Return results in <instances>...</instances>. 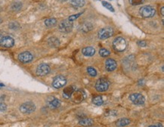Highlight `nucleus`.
<instances>
[{
  "label": "nucleus",
  "instance_id": "f8f14e48",
  "mask_svg": "<svg viewBox=\"0 0 164 127\" xmlns=\"http://www.w3.org/2000/svg\"><path fill=\"white\" fill-rule=\"evenodd\" d=\"M0 45L2 47L11 48L15 45V40L9 36H3L0 41Z\"/></svg>",
  "mask_w": 164,
  "mask_h": 127
},
{
  "label": "nucleus",
  "instance_id": "412c9836",
  "mask_svg": "<svg viewBox=\"0 0 164 127\" xmlns=\"http://www.w3.org/2000/svg\"><path fill=\"white\" fill-rule=\"evenodd\" d=\"M130 123V120L128 118H121L116 122V126L118 127L126 126Z\"/></svg>",
  "mask_w": 164,
  "mask_h": 127
},
{
  "label": "nucleus",
  "instance_id": "bb28decb",
  "mask_svg": "<svg viewBox=\"0 0 164 127\" xmlns=\"http://www.w3.org/2000/svg\"><path fill=\"white\" fill-rule=\"evenodd\" d=\"M102 5L104 7H105L107 9H108L109 11H113V12L114 11V8H113V7L112 6L111 4L109 3V2H105V1H102Z\"/></svg>",
  "mask_w": 164,
  "mask_h": 127
},
{
  "label": "nucleus",
  "instance_id": "0eeeda50",
  "mask_svg": "<svg viewBox=\"0 0 164 127\" xmlns=\"http://www.w3.org/2000/svg\"><path fill=\"white\" fill-rule=\"evenodd\" d=\"M130 100L135 105H142L145 102V98L140 93H132L129 97Z\"/></svg>",
  "mask_w": 164,
  "mask_h": 127
},
{
  "label": "nucleus",
  "instance_id": "a878e982",
  "mask_svg": "<svg viewBox=\"0 0 164 127\" xmlns=\"http://www.w3.org/2000/svg\"><path fill=\"white\" fill-rule=\"evenodd\" d=\"M87 72L88 73H89L91 76H92V77H95V76H96L97 75V71L94 67H88Z\"/></svg>",
  "mask_w": 164,
  "mask_h": 127
},
{
  "label": "nucleus",
  "instance_id": "423d86ee",
  "mask_svg": "<svg viewBox=\"0 0 164 127\" xmlns=\"http://www.w3.org/2000/svg\"><path fill=\"white\" fill-rule=\"evenodd\" d=\"M113 35V30L112 27H106L101 29L99 31L98 36L100 40H106V39L111 37Z\"/></svg>",
  "mask_w": 164,
  "mask_h": 127
},
{
  "label": "nucleus",
  "instance_id": "f3484780",
  "mask_svg": "<svg viewBox=\"0 0 164 127\" xmlns=\"http://www.w3.org/2000/svg\"><path fill=\"white\" fill-rule=\"evenodd\" d=\"M82 53L85 56L91 57L93 56V55L95 54V49L93 47H91V46L83 48V49H82Z\"/></svg>",
  "mask_w": 164,
  "mask_h": 127
},
{
  "label": "nucleus",
  "instance_id": "6ab92c4d",
  "mask_svg": "<svg viewBox=\"0 0 164 127\" xmlns=\"http://www.w3.org/2000/svg\"><path fill=\"white\" fill-rule=\"evenodd\" d=\"M70 5L76 8L83 7L86 4L85 0H70Z\"/></svg>",
  "mask_w": 164,
  "mask_h": 127
},
{
  "label": "nucleus",
  "instance_id": "f03ea898",
  "mask_svg": "<svg viewBox=\"0 0 164 127\" xmlns=\"http://www.w3.org/2000/svg\"><path fill=\"white\" fill-rule=\"evenodd\" d=\"M86 98V94L82 89H78V90H75L71 94L70 98L72 102L74 103L79 104L82 102L85 98Z\"/></svg>",
  "mask_w": 164,
  "mask_h": 127
},
{
  "label": "nucleus",
  "instance_id": "a211bd4d",
  "mask_svg": "<svg viewBox=\"0 0 164 127\" xmlns=\"http://www.w3.org/2000/svg\"><path fill=\"white\" fill-rule=\"evenodd\" d=\"M94 123V121H93L92 119L91 118H87V117H85V118H82L79 121V124L82 126H91L93 125Z\"/></svg>",
  "mask_w": 164,
  "mask_h": 127
},
{
  "label": "nucleus",
  "instance_id": "2eb2a0df",
  "mask_svg": "<svg viewBox=\"0 0 164 127\" xmlns=\"http://www.w3.org/2000/svg\"><path fill=\"white\" fill-rule=\"evenodd\" d=\"M75 90H76V88L73 85H70V86L64 88V91H63V96L65 98H70L71 94Z\"/></svg>",
  "mask_w": 164,
  "mask_h": 127
},
{
  "label": "nucleus",
  "instance_id": "9b49d317",
  "mask_svg": "<svg viewBox=\"0 0 164 127\" xmlns=\"http://www.w3.org/2000/svg\"><path fill=\"white\" fill-rule=\"evenodd\" d=\"M19 61L23 64H27L31 62L33 59V55L30 52H24L18 54V56Z\"/></svg>",
  "mask_w": 164,
  "mask_h": 127
},
{
  "label": "nucleus",
  "instance_id": "e433bc0d",
  "mask_svg": "<svg viewBox=\"0 0 164 127\" xmlns=\"http://www.w3.org/2000/svg\"><path fill=\"white\" fill-rule=\"evenodd\" d=\"M64 1H68V0H64Z\"/></svg>",
  "mask_w": 164,
  "mask_h": 127
},
{
  "label": "nucleus",
  "instance_id": "473e14b6",
  "mask_svg": "<svg viewBox=\"0 0 164 127\" xmlns=\"http://www.w3.org/2000/svg\"><path fill=\"white\" fill-rule=\"evenodd\" d=\"M148 127H163V125L161 123H157V124H155V125L150 126H148Z\"/></svg>",
  "mask_w": 164,
  "mask_h": 127
},
{
  "label": "nucleus",
  "instance_id": "c756f323",
  "mask_svg": "<svg viewBox=\"0 0 164 127\" xmlns=\"http://www.w3.org/2000/svg\"><path fill=\"white\" fill-rule=\"evenodd\" d=\"M9 27L12 30H16L18 29L19 27H20V25L17 22H11V23L9 24Z\"/></svg>",
  "mask_w": 164,
  "mask_h": 127
},
{
  "label": "nucleus",
  "instance_id": "c85d7f7f",
  "mask_svg": "<svg viewBox=\"0 0 164 127\" xmlns=\"http://www.w3.org/2000/svg\"><path fill=\"white\" fill-rule=\"evenodd\" d=\"M82 12H80V13H77V14H76V15H70V16L68 18V20L70 22H73L74 20H76L77 19V18H79V17L81 15H82Z\"/></svg>",
  "mask_w": 164,
  "mask_h": 127
},
{
  "label": "nucleus",
  "instance_id": "7ed1b4c3",
  "mask_svg": "<svg viewBox=\"0 0 164 127\" xmlns=\"http://www.w3.org/2000/svg\"><path fill=\"white\" fill-rule=\"evenodd\" d=\"M139 13L143 18H150L154 16L156 14V10L154 8L151 6H144L139 9Z\"/></svg>",
  "mask_w": 164,
  "mask_h": 127
},
{
  "label": "nucleus",
  "instance_id": "cd10ccee",
  "mask_svg": "<svg viewBox=\"0 0 164 127\" xmlns=\"http://www.w3.org/2000/svg\"><path fill=\"white\" fill-rule=\"evenodd\" d=\"M144 0H129V2L132 6H139L144 3Z\"/></svg>",
  "mask_w": 164,
  "mask_h": 127
},
{
  "label": "nucleus",
  "instance_id": "4be33fe9",
  "mask_svg": "<svg viewBox=\"0 0 164 127\" xmlns=\"http://www.w3.org/2000/svg\"><path fill=\"white\" fill-rule=\"evenodd\" d=\"M44 24L47 27H53L57 24V20L54 18H48V19L45 20Z\"/></svg>",
  "mask_w": 164,
  "mask_h": 127
},
{
  "label": "nucleus",
  "instance_id": "20e7f679",
  "mask_svg": "<svg viewBox=\"0 0 164 127\" xmlns=\"http://www.w3.org/2000/svg\"><path fill=\"white\" fill-rule=\"evenodd\" d=\"M19 110L24 114H30L36 111V105L33 102H27L22 104L19 107Z\"/></svg>",
  "mask_w": 164,
  "mask_h": 127
},
{
  "label": "nucleus",
  "instance_id": "7c9ffc66",
  "mask_svg": "<svg viewBox=\"0 0 164 127\" xmlns=\"http://www.w3.org/2000/svg\"><path fill=\"white\" fill-rule=\"evenodd\" d=\"M7 110V105L3 102H0V112H5Z\"/></svg>",
  "mask_w": 164,
  "mask_h": 127
},
{
  "label": "nucleus",
  "instance_id": "b1692460",
  "mask_svg": "<svg viewBox=\"0 0 164 127\" xmlns=\"http://www.w3.org/2000/svg\"><path fill=\"white\" fill-rule=\"evenodd\" d=\"M22 8V3L20 2H16L11 4V8L13 11H19Z\"/></svg>",
  "mask_w": 164,
  "mask_h": 127
},
{
  "label": "nucleus",
  "instance_id": "5701e85b",
  "mask_svg": "<svg viewBox=\"0 0 164 127\" xmlns=\"http://www.w3.org/2000/svg\"><path fill=\"white\" fill-rule=\"evenodd\" d=\"M92 103L96 106H101L104 103V100L101 95H98V96H95L92 98Z\"/></svg>",
  "mask_w": 164,
  "mask_h": 127
},
{
  "label": "nucleus",
  "instance_id": "f704fd0d",
  "mask_svg": "<svg viewBox=\"0 0 164 127\" xmlns=\"http://www.w3.org/2000/svg\"><path fill=\"white\" fill-rule=\"evenodd\" d=\"M2 37H3V36H2V35L1 34V33H0V41H1V40H2Z\"/></svg>",
  "mask_w": 164,
  "mask_h": 127
},
{
  "label": "nucleus",
  "instance_id": "6e6552de",
  "mask_svg": "<svg viewBox=\"0 0 164 127\" xmlns=\"http://www.w3.org/2000/svg\"><path fill=\"white\" fill-rule=\"evenodd\" d=\"M73 22L69 21L68 20H64L61 21L58 25V30L64 33H68L73 29Z\"/></svg>",
  "mask_w": 164,
  "mask_h": 127
},
{
  "label": "nucleus",
  "instance_id": "39448f33",
  "mask_svg": "<svg viewBox=\"0 0 164 127\" xmlns=\"http://www.w3.org/2000/svg\"><path fill=\"white\" fill-rule=\"evenodd\" d=\"M109 88V83L106 79L101 78L97 80L95 83V89L99 92H104L108 90Z\"/></svg>",
  "mask_w": 164,
  "mask_h": 127
},
{
  "label": "nucleus",
  "instance_id": "c9c22d12",
  "mask_svg": "<svg viewBox=\"0 0 164 127\" xmlns=\"http://www.w3.org/2000/svg\"><path fill=\"white\" fill-rule=\"evenodd\" d=\"M1 22H2V20H1V18H0V23H1Z\"/></svg>",
  "mask_w": 164,
  "mask_h": 127
},
{
  "label": "nucleus",
  "instance_id": "aec40b11",
  "mask_svg": "<svg viewBox=\"0 0 164 127\" xmlns=\"http://www.w3.org/2000/svg\"><path fill=\"white\" fill-rule=\"evenodd\" d=\"M93 29V25L89 23V22H86V23H83V24H81L80 27V30L82 31L83 33H87V32H89L92 30Z\"/></svg>",
  "mask_w": 164,
  "mask_h": 127
},
{
  "label": "nucleus",
  "instance_id": "ddd939ff",
  "mask_svg": "<svg viewBox=\"0 0 164 127\" xmlns=\"http://www.w3.org/2000/svg\"><path fill=\"white\" fill-rule=\"evenodd\" d=\"M117 67V61L112 58H108L105 61V69L108 72H112L115 71Z\"/></svg>",
  "mask_w": 164,
  "mask_h": 127
},
{
  "label": "nucleus",
  "instance_id": "9d476101",
  "mask_svg": "<svg viewBox=\"0 0 164 127\" xmlns=\"http://www.w3.org/2000/svg\"><path fill=\"white\" fill-rule=\"evenodd\" d=\"M50 71H51V68L49 65H48L47 64H41L37 67L36 73L39 76H44L49 74Z\"/></svg>",
  "mask_w": 164,
  "mask_h": 127
},
{
  "label": "nucleus",
  "instance_id": "393cba45",
  "mask_svg": "<svg viewBox=\"0 0 164 127\" xmlns=\"http://www.w3.org/2000/svg\"><path fill=\"white\" fill-rule=\"evenodd\" d=\"M99 54H100L101 57H108L111 54L110 51H108V49H101L99 50Z\"/></svg>",
  "mask_w": 164,
  "mask_h": 127
},
{
  "label": "nucleus",
  "instance_id": "f257e3e1",
  "mask_svg": "<svg viewBox=\"0 0 164 127\" xmlns=\"http://www.w3.org/2000/svg\"><path fill=\"white\" fill-rule=\"evenodd\" d=\"M126 46H127V43H126V40L123 37H117L113 40V47L115 51L121 52L126 50Z\"/></svg>",
  "mask_w": 164,
  "mask_h": 127
},
{
  "label": "nucleus",
  "instance_id": "1a4fd4ad",
  "mask_svg": "<svg viewBox=\"0 0 164 127\" xmlns=\"http://www.w3.org/2000/svg\"><path fill=\"white\" fill-rule=\"evenodd\" d=\"M66 84H67V80L62 75L57 76L56 77H55L52 82V86L55 89H61V88L64 87Z\"/></svg>",
  "mask_w": 164,
  "mask_h": 127
},
{
  "label": "nucleus",
  "instance_id": "dca6fc26",
  "mask_svg": "<svg viewBox=\"0 0 164 127\" xmlns=\"http://www.w3.org/2000/svg\"><path fill=\"white\" fill-rule=\"evenodd\" d=\"M48 44L49 46L52 48H57L60 45V40L55 37V36H51L48 40Z\"/></svg>",
  "mask_w": 164,
  "mask_h": 127
},
{
  "label": "nucleus",
  "instance_id": "2f4dec72",
  "mask_svg": "<svg viewBox=\"0 0 164 127\" xmlns=\"http://www.w3.org/2000/svg\"><path fill=\"white\" fill-rule=\"evenodd\" d=\"M137 43H138V45H139V46H141V47H145L146 45H147V42H146L144 40H140V41H139Z\"/></svg>",
  "mask_w": 164,
  "mask_h": 127
},
{
  "label": "nucleus",
  "instance_id": "4468645a",
  "mask_svg": "<svg viewBox=\"0 0 164 127\" xmlns=\"http://www.w3.org/2000/svg\"><path fill=\"white\" fill-rule=\"evenodd\" d=\"M47 104L51 108H58L61 106L60 100L56 98L54 96H50L47 98Z\"/></svg>",
  "mask_w": 164,
  "mask_h": 127
},
{
  "label": "nucleus",
  "instance_id": "72a5a7b5",
  "mask_svg": "<svg viewBox=\"0 0 164 127\" xmlns=\"http://www.w3.org/2000/svg\"><path fill=\"white\" fill-rule=\"evenodd\" d=\"M160 10H161V15H162V16H163V15H164V7H163V6L161 8Z\"/></svg>",
  "mask_w": 164,
  "mask_h": 127
}]
</instances>
